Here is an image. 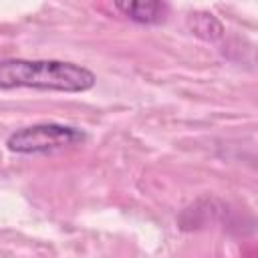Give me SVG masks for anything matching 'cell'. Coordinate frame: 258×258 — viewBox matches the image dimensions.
I'll list each match as a JSON object with an SVG mask.
<instances>
[{"instance_id": "cell-2", "label": "cell", "mask_w": 258, "mask_h": 258, "mask_svg": "<svg viewBox=\"0 0 258 258\" xmlns=\"http://www.w3.org/2000/svg\"><path fill=\"white\" fill-rule=\"evenodd\" d=\"M85 141V133L77 127L60 123H38L22 127L8 135L6 147L14 153H52Z\"/></svg>"}, {"instance_id": "cell-3", "label": "cell", "mask_w": 258, "mask_h": 258, "mask_svg": "<svg viewBox=\"0 0 258 258\" xmlns=\"http://www.w3.org/2000/svg\"><path fill=\"white\" fill-rule=\"evenodd\" d=\"M113 2L127 18L139 24H157L165 16L163 0H113Z\"/></svg>"}, {"instance_id": "cell-4", "label": "cell", "mask_w": 258, "mask_h": 258, "mask_svg": "<svg viewBox=\"0 0 258 258\" xmlns=\"http://www.w3.org/2000/svg\"><path fill=\"white\" fill-rule=\"evenodd\" d=\"M189 22H191V26H194L196 34H200V36H204V38H206V32L210 30V36H212V40L220 38L216 32H212V24H218V20H216L212 14H191Z\"/></svg>"}, {"instance_id": "cell-1", "label": "cell", "mask_w": 258, "mask_h": 258, "mask_svg": "<svg viewBox=\"0 0 258 258\" xmlns=\"http://www.w3.org/2000/svg\"><path fill=\"white\" fill-rule=\"evenodd\" d=\"M95 75L87 67L64 60H0V89H40L60 93H83L93 89Z\"/></svg>"}]
</instances>
